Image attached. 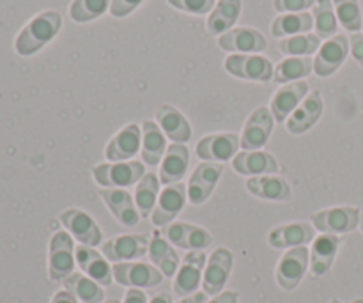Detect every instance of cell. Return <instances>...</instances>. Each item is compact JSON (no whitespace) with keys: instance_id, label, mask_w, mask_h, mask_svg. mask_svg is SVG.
<instances>
[{"instance_id":"6da1fadb","label":"cell","mask_w":363,"mask_h":303,"mask_svg":"<svg viewBox=\"0 0 363 303\" xmlns=\"http://www.w3.org/2000/svg\"><path fill=\"white\" fill-rule=\"evenodd\" d=\"M62 27V16L57 11H45L32 18L14 41V50L18 55L28 57L48 45Z\"/></svg>"},{"instance_id":"7a4b0ae2","label":"cell","mask_w":363,"mask_h":303,"mask_svg":"<svg viewBox=\"0 0 363 303\" xmlns=\"http://www.w3.org/2000/svg\"><path fill=\"white\" fill-rule=\"evenodd\" d=\"M145 176L144 163L135 162H112L99 163L92 169V177L103 188H124L137 184Z\"/></svg>"},{"instance_id":"3957f363","label":"cell","mask_w":363,"mask_h":303,"mask_svg":"<svg viewBox=\"0 0 363 303\" xmlns=\"http://www.w3.org/2000/svg\"><path fill=\"white\" fill-rule=\"evenodd\" d=\"M362 211L351 206H337L312 213V224L323 234H347L360 226Z\"/></svg>"},{"instance_id":"277c9868","label":"cell","mask_w":363,"mask_h":303,"mask_svg":"<svg viewBox=\"0 0 363 303\" xmlns=\"http://www.w3.org/2000/svg\"><path fill=\"white\" fill-rule=\"evenodd\" d=\"M74 245L73 236L66 231H57L50 240L48 273L50 279L59 282L66 280L74 270Z\"/></svg>"},{"instance_id":"5b68a950","label":"cell","mask_w":363,"mask_h":303,"mask_svg":"<svg viewBox=\"0 0 363 303\" xmlns=\"http://www.w3.org/2000/svg\"><path fill=\"white\" fill-rule=\"evenodd\" d=\"M225 70L241 80L269 82L273 80V64L259 53H234L225 59Z\"/></svg>"},{"instance_id":"8992f818","label":"cell","mask_w":363,"mask_h":303,"mask_svg":"<svg viewBox=\"0 0 363 303\" xmlns=\"http://www.w3.org/2000/svg\"><path fill=\"white\" fill-rule=\"evenodd\" d=\"M112 273L117 284L135 290H151L160 286L163 280V273L145 263H116Z\"/></svg>"},{"instance_id":"52a82bcc","label":"cell","mask_w":363,"mask_h":303,"mask_svg":"<svg viewBox=\"0 0 363 303\" xmlns=\"http://www.w3.org/2000/svg\"><path fill=\"white\" fill-rule=\"evenodd\" d=\"M308 259H311V252L307 247L289 248L277 265V284L286 291L296 290L307 273Z\"/></svg>"},{"instance_id":"ba28073f","label":"cell","mask_w":363,"mask_h":303,"mask_svg":"<svg viewBox=\"0 0 363 303\" xmlns=\"http://www.w3.org/2000/svg\"><path fill=\"white\" fill-rule=\"evenodd\" d=\"M273 124H275V117L268 106L255 109L245 123L243 133L240 138L241 148L245 151H259L261 148H264L273 133Z\"/></svg>"},{"instance_id":"9c48e42d","label":"cell","mask_w":363,"mask_h":303,"mask_svg":"<svg viewBox=\"0 0 363 303\" xmlns=\"http://www.w3.org/2000/svg\"><path fill=\"white\" fill-rule=\"evenodd\" d=\"M222 172L223 163L220 162H202L201 165H197L186 184L188 202L194 206L204 204L209 195L215 192Z\"/></svg>"},{"instance_id":"30bf717a","label":"cell","mask_w":363,"mask_h":303,"mask_svg":"<svg viewBox=\"0 0 363 303\" xmlns=\"http://www.w3.org/2000/svg\"><path fill=\"white\" fill-rule=\"evenodd\" d=\"M188 202V190L184 183H174L160 192L158 202L155 206L151 220L156 227H165L176 220Z\"/></svg>"},{"instance_id":"8fae6325","label":"cell","mask_w":363,"mask_h":303,"mask_svg":"<svg viewBox=\"0 0 363 303\" xmlns=\"http://www.w3.org/2000/svg\"><path fill=\"white\" fill-rule=\"evenodd\" d=\"M60 224L67 229V233L74 238L77 241H80V245L85 247H96V245L101 243L103 234L101 229L98 227V224L94 222L89 213L82 211L78 208H67L60 213Z\"/></svg>"},{"instance_id":"7c38bea8","label":"cell","mask_w":363,"mask_h":303,"mask_svg":"<svg viewBox=\"0 0 363 303\" xmlns=\"http://www.w3.org/2000/svg\"><path fill=\"white\" fill-rule=\"evenodd\" d=\"M149 243L151 241L145 234H123L105 241L101 245V252L110 263H130L145 255Z\"/></svg>"},{"instance_id":"4fadbf2b","label":"cell","mask_w":363,"mask_h":303,"mask_svg":"<svg viewBox=\"0 0 363 303\" xmlns=\"http://www.w3.org/2000/svg\"><path fill=\"white\" fill-rule=\"evenodd\" d=\"M233 272V252L225 247H218L208 259L202 277V287L206 294L216 297L223 291Z\"/></svg>"},{"instance_id":"5bb4252c","label":"cell","mask_w":363,"mask_h":303,"mask_svg":"<svg viewBox=\"0 0 363 303\" xmlns=\"http://www.w3.org/2000/svg\"><path fill=\"white\" fill-rule=\"evenodd\" d=\"M350 50V39L344 34L326 39L325 45L318 50V55L314 57V73L321 78L332 77L344 64Z\"/></svg>"},{"instance_id":"9a60e30c","label":"cell","mask_w":363,"mask_h":303,"mask_svg":"<svg viewBox=\"0 0 363 303\" xmlns=\"http://www.w3.org/2000/svg\"><path fill=\"white\" fill-rule=\"evenodd\" d=\"M206 268V254L202 250H191L184 258L183 265L177 270L176 279H174V293L179 298H186L190 294L197 293L199 286L202 282Z\"/></svg>"},{"instance_id":"2e32d148","label":"cell","mask_w":363,"mask_h":303,"mask_svg":"<svg viewBox=\"0 0 363 303\" xmlns=\"http://www.w3.org/2000/svg\"><path fill=\"white\" fill-rule=\"evenodd\" d=\"M240 137L236 133H213L201 138L197 144V156L204 162H229L240 151Z\"/></svg>"},{"instance_id":"e0dca14e","label":"cell","mask_w":363,"mask_h":303,"mask_svg":"<svg viewBox=\"0 0 363 303\" xmlns=\"http://www.w3.org/2000/svg\"><path fill=\"white\" fill-rule=\"evenodd\" d=\"M218 45L225 52L238 53H261L268 48V41L262 32L252 27L230 28L225 34L218 35Z\"/></svg>"},{"instance_id":"ac0fdd59","label":"cell","mask_w":363,"mask_h":303,"mask_svg":"<svg viewBox=\"0 0 363 303\" xmlns=\"http://www.w3.org/2000/svg\"><path fill=\"white\" fill-rule=\"evenodd\" d=\"M163 236L183 250H204L213 243V236L202 227L186 222H174L163 229Z\"/></svg>"},{"instance_id":"d6986e66","label":"cell","mask_w":363,"mask_h":303,"mask_svg":"<svg viewBox=\"0 0 363 303\" xmlns=\"http://www.w3.org/2000/svg\"><path fill=\"white\" fill-rule=\"evenodd\" d=\"M142 149V128L138 124H128L110 138L105 156L110 162H130Z\"/></svg>"},{"instance_id":"ffe728a7","label":"cell","mask_w":363,"mask_h":303,"mask_svg":"<svg viewBox=\"0 0 363 303\" xmlns=\"http://www.w3.org/2000/svg\"><path fill=\"white\" fill-rule=\"evenodd\" d=\"M99 195L119 224L126 227H135L140 222L142 216L135 204V199L124 188H101Z\"/></svg>"},{"instance_id":"44dd1931","label":"cell","mask_w":363,"mask_h":303,"mask_svg":"<svg viewBox=\"0 0 363 303\" xmlns=\"http://www.w3.org/2000/svg\"><path fill=\"white\" fill-rule=\"evenodd\" d=\"M308 94V84L303 80L291 82V84L282 85L279 91L275 92L272 99V105H269V110H272L273 117L279 123H284V121L289 119L291 114L298 109L301 101L307 98Z\"/></svg>"},{"instance_id":"7402d4cb","label":"cell","mask_w":363,"mask_h":303,"mask_svg":"<svg viewBox=\"0 0 363 303\" xmlns=\"http://www.w3.org/2000/svg\"><path fill=\"white\" fill-rule=\"evenodd\" d=\"M323 110H325V103H323L321 92L312 91L289 116L286 123L287 131L293 135L305 133L318 123L319 117L323 116Z\"/></svg>"},{"instance_id":"603a6c76","label":"cell","mask_w":363,"mask_h":303,"mask_svg":"<svg viewBox=\"0 0 363 303\" xmlns=\"http://www.w3.org/2000/svg\"><path fill=\"white\" fill-rule=\"evenodd\" d=\"M74 258H77L78 266L82 272L98 282L99 286H110L112 284V268L108 265V259L105 255L98 254L92 247H85V245H78L74 248Z\"/></svg>"},{"instance_id":"cb8c5ba5","label":"cell","mask_w":363,"mask_h":303,"mask_svg":"<svg viewBox=\"0 0 363 303\" xmlns=\"http://www.w3.org/2000/svg\"><path fill=\"white\" fill-rule=\"evenodd\" d=\"M314 240V227L305 222H293L286 226H279L268 234V243L273 248H296L305 247L307 243Z\"/></svg>"},{"instance_id":"d4e9b609","label":"cell","mask_w":363,"mask_h":303,"mask_svg":"<svg viewBox=\"0 0 363 303\" xmlns=\"http://www.w3.org/2000/svg\"><path fill=\"white\" fill-rule=\"evenodd\" d=\"M233 167L243 176H266L279 172V162L268 151H241L234 156Z\"/></svg>"},{"instance_id":"484cf974","label":"cell","mask_w":363,"mask_h":303,"mask_svg":"<svg viewBox=\"0 0 363 303\" xmlns=\"http://www.w3.org/2000/svg\"><path fill=\"white\" fill-rule=\"evenodd\" d=\"M190 167V151L186 144H170L160 165V183L163 187L179 183Z\"/></svg>"},{"instance_id":"4316f807","label":"cell","mask_w":363,"mask_h":303,"mask_svg":"<svg viewBox=\"0 0 363 303\" xmlns=\"http://www.w3.org/2000/svg\"><path fill=\"white\" fill-rule=\"evenodd\" d=\"M247 190L252 195L264 201H289L293 195L289 181L275 174H266V176H252L245 183Z\"/></svg>"},{"instance_id":"83f0119b","label":"cell","mask_w":363,"mask_h":303,"mask_svg":"<svg viewBox=\"0 0 363 303\" xmlns=\"http://www.w3.org/2000/svg\"><path fill=\"white\" fill-rule=\"evenodd\" d=\"M156 123L162 128L165 137L174 144H186L191 138V126L186 117L172 105H162L156 110Z\"/></svg>"},{"instance_id":"f1b7e54d","label":"cell","mask_w":363,"mask_h":303,"mask_svg":"<svg viewBox=\"0 0 363 303\" xmlns=\"http://www.w3.org/2000/svg\"><path fill=\"white\" fill-rule=\"evenodd\" d=\"M340 240L335 234H321L312 241L311 272L314 277H323L330 272L339 252Z\"/></svg>"},{"instance_id":"f546056e","label":"cell","mask_w":363,"mask_h":303,"mask_svg":"<svg viewBox=\"0 0 363 303\" xmlns=\"http://www.w3.org/2000/svg\"><path fill=\"white\" fill-rule=\"evenodd\" d=\"M167 153L165 133L155 121L142 123V160L145 165L156 167L162 163Z\"/></svg>"},{"instance_id":"4dcf8cb0","label":"cell","mask_w":363,"mask_h":303,"mask_svg":"<svg viewBox=\"0 0 363 303\" xmlns=\"http://www.w3.org/2000/svg\"><path fill=\"white\" fill-rule=\"evenodd\" d=\"M241 7H243L241 0H218L208 18V31L216 35L225 34L240 18Z\"/></svg>"},{"instance_id":"1f68e13d","label":"cell","mask_w":363,"mask_h":303,"mask_svg":"<svg viewBox=\"0 0 363 303\" xmlns=\"http://www.w3.org/2000/svg\"><path fill=\"white\" fill-rule=\"evenodd\" d=\"M149 259L165 277H174L179 270V255L170 247L169 241L160 234H155L149 243Z\"/></svg>"},{"instance_id":"d6a6232c","label":"cell","mask_w":363,"mask_h":303,"mask_svg":"<svg viewBox=\"0 0 363 303\" xmlns=\"http://www.w3.org/2000/svg\"><path fill=\"white\" fill-rule=\"evenodd\" d=\"M314 27V16L311 13H284L272 23V34L275 38H291L298 34H308Z\"/></svg>"},{"instance_id":"836d02e7","label":"cell","mask_w":363,"mask_h":303,"mask_svg":"<svg viewBox=\"0 0 363 303\" xmlns=\"http://www.w3.org/2000/svg\"><path fill=\"white\" fill-rule=\"evenodd\" d=\"M160 177L155 176V172H145L137 183L135 188V204H137L138 213L142 219H147L155 211V206L160 197Z\"/></svg>"},{"instance_id":"e575fe53","label":"cell","mask_w":363,"mask_h":303,"mask_svg":"<svg viewBox=\"0 0 363 303\" xmlns=\"http://www.w3.org/2000/svg\"><path fill=\"white\" fill-rule=\"evenodd\" d=\"M312 71H314V60L311 57H287L273 71V82L286 85L308 77Z\"/></svg>"},{"instance_id":"d590c367","label":"cell","mask_w":363,"mask_h":303,"mask_svg":"<svg viewBox=\"0 0 363 303\" xmlns=\"http://www.w3.org/2000/svg\"><path fill=\"white\" fill-rule=\"evenodd\" d=\"M64 287L82 303H101L105 298V291L101 290V286L84 273H71L64 280Z\"/></svg>"},{"instance_id":"8d00e7d4","label":"cell","mask_w":363,"mask_h":303,"mask_svg":"<svg viewBox=\"0 0 363 303\" xmlns=\"http://www.w3.org/2000/svg\"><path fill=\"white\" fill-rule=\"evenodd\" d=\"M312 16H314L315 34L319 38L330 39L337 35L339 20H337L332 0H315V4L312 6Z\"/></svg>"},{"instance_id":"74e56055","label":"cell","mask_w":363,"mask_h":303,"mask_svg":"<svg viewBox=\"0 0 363 303\" xmlns=\"http://www.w3.org/2000/svg\"><path fill=\"white\" fill-rule=\"evenodd\" d=\"M321 48V38L318 34H298L284 38L279 43V50L289 57H311Z\"/></svg>"},{"instance_id":"f35d334b","label":"cell","mask_w":363,"mask_h":303,"mask_svg":"<svg viewBox=\"0 0 363 303\" xmlns=\"http://www.w3.org/2000/svg\"><path fill=\"white\" fill-rule=\"evenodd\" d=\"M110 2L112 0H73L69 6L71 20L77 23L96 20L110 11Z\"/></svg>"},{"instance_id":"ab89813d","label":"cell","mask_w":363,"mask_h":303,"mask_svg":"<svg viewBox=\"0 0 363 303\" xmlns=\"http://www.w3.org/2000/svg\"><path fill=\"white\" fill-rule=\"evenodd\" d=\"M332 2L340 25L353 34L360 31L363 27V18L358 0H332Z\"/></svg>"},{"instance_id":"60d3db41","label":"cell","mask_w":363,"mask_h":303,"mask_svg":"<svg viewBox=\"0 0 363 303\" xmlns=\"http://www.w3.org/2000/svg\"><path fill=\"white\" fill-rule=\"evenodd\" d=\"M169 4L190 14H208L216 6L215 0H169Z\"/></svg>"},{"instance_id":"b9f144b4","label":"cell","mask_w":363,"mask_h":303,"mask_svg":"<svg viewBox=\"0 0 363 303\" xmlns=\"http://www.w3.org/2000/svg\"><path fill=\"white\" fill-rule=\"evenodd\" d=\"M315 0H275L273 6L280 14L284 13H305L311 6H314Z\"/></svg>"},{"instance_id":"7bdbcfd3","label":"cell","mask_w":363,"mask_h":303,"mask_svg":"<svg viewBox=\"0 0 363 303\" xmlns=\"http://www.w3.org/2000/svg\"><path fill=\"white\" fill-rule=\"evenodd\" d=\"M144 0H112L110 2V14L116 18H124L133 13Z\"/></svg>"},{"instance_id":"ee69618b","label":"cell","mask_w":363,"mask_h":303,"mask_svg":"<svg viewBox=\"0 0 363 303\" xmlns=\"http://www.w3.org/2000/svg\"><path fill=\"white\" fill-rule=\"evenodd\" d=\"M350 48L351 52H353L354 60L363 67V34H358V32L351 34Z\"/></svg>"},{"instance_id":"f6af8a7d","label":"cell","mask_w":363,"mask_h":303,"mask_svg":"<svg viewBox=\"0 0 363 303\" xmlns=\"http://www.w3.org/2000/svg\"><path fill=\"white\" fill-rule=\"evenodd\" d=\"M124 303H147V297H145V293H142L140 290L130 287V290L126 291V297H124Z\"/></svg>"},{"instance_id":"bcb514c9","label":"cell","mask_w":363,"mask_h":303,"mask_svg":"<svg viewBox=\"0 0 363 303\" xmlns=\"http://www.w3.org/2000/svg\"><path fill=\"white\" fill-rule=\"evenodd\" d=\"M209 303H238V293L236 291H222Z\"/></svg>"},{"instance_id":"7dc6e473","label":"cell","mask_w":363,"mask_h":303,"mask_svg":"<svg viewBox=\"0 0 363 303\" xmlns=\"http://www.w3.org/2000/svg\"><path fill=\"white\" fill-rule=\"evenodd\" d=\"M52 303H78V300L69 293V291H59V293H55V297L52 298Z\"/></svg>"},{"instance_id":"c3c4849f","label":"cell","mask_w":363,"mask_h":303,"mask_svg":"<svg viewBox=\"0 0 363 303\" xmlns=\"http://www.w3.org/2000/svg\"><path fill=\"white\" fill-rule=\"evenodd\" d=\"M179 303H208V294L206 293H194L186 298H181Z\"/></svg>"},{"instance_id":"681fc988","label":"cell","mask_w":363,"mask_h":303,"mask_svg":"<svg viewBox=\"0 0 363 303\" xmlns=\"http://www.w3.org/2000/svg\"><path fill=\"white\" fill-rule=\"evenodd\" d=\"M149 303H172V298H170V294H167V293H160V294H156V297L152 298Z\"/></svg>"},{"instance_id":"f907efd6","label":"cell","mask_w":363,"mask_h":303,"mask_svg":"<svg viewBox=\"0 0 363 303\" xmlns=\"http://www.w3.org/2000/svg\"><path fill=\"white\" fill-rule=\"evenodd\" d=\"M360 229H362V233H363V211H362V215H360Z\"/></svg>"},{"instance_id":"816d5d0a","label":"cell","mask_w":363,"mask_h":303,"mask_svg":"<svg viewBox=\"0 0 363 303\" xmlns=\"http://www.w3.org/2000/svg\"><path fill=\"white\" fill-rule=\"evenodd\" d=\"M103 303H119L117 300H106V302H103Z\"/></svg>"},{"instance_id":"f5cc1de1","label":"cell","mask_w":363,"mask_h":303,"mask_svg":"<svg viewBox=\"0 0 363 303\" xmlns=\"http://www.w3.org/2000/svg\"><path fill=\"white\" fill-rule=\"evenodd\" d=\"M353 303H363V300H362V298H360V300H354Z\"/></svg>"},{"instance_id":"db71d44e","label":"cell","mask_w":363,"mask_h":303,"mask_svg":"<svg viewBox=\"0 0 363 303\" xmlns=\"http://www.w3.org/2000/svg\"><path fill=\"white\" fill-rule=\"evenodd\" d=\"M330 303H342V302H339V300H332Z\"/></svg>"}]
</instances>
